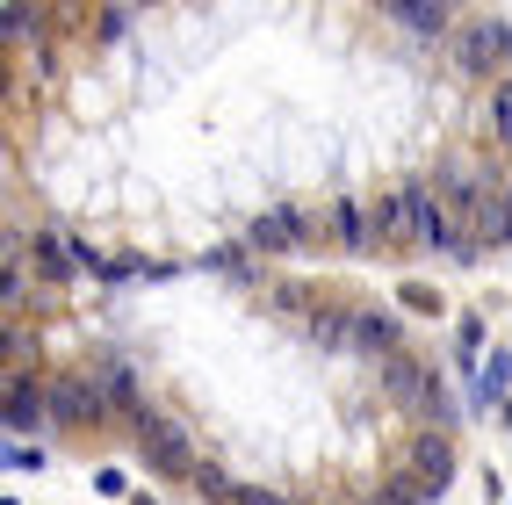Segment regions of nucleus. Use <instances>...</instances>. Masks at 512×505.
I'll return each instance as SVG.
<instances>
[{
    "instance_id": "f257e3e1",
    "label": "nucleus",
    "mask_w": 512,
    "mask_h": 505,
    "mask_svg": "<svg viewBox=\"0 0 512 505\" xmlns=\"http://www.w3.org/2000/svg\"><path fill=\"white\" fill-rule=\"evenodd\" d=\"M375 239L426 246V253H462L455 246V217H448V202H440L433 181H404L397 195H383V210H375Z\"/></svg>"
},
{
    "instance_id": "f03ea898",
    "label": "nucleus",
    "mask_w": 512,
    "mask_h": 505,
    "mask_svg": "<svg viewBox=\"0 0 512 505\" xmlns=\"http://www.w3.org/2000/svg\"><path fill=\"white\" fill-rule=\"evenodd\" d=\"M130 433H138V448H145V462L159 469V477H195V469H202L188 426H181L174 412H159V404H145V412L130 419Z\"/></svg>"
},
{
    "instance_id": "7ed1b4c3",
    "label": "nucleus",
    "mask_w": 512,
    "mask_h": 505,
    "mask_svg": "<svg viewBox=\"0 0 512 505\" xmlns=\"http://www.w3.org/2000/svg\"><path fill=\"white\" fill-rule=\"evenodd\" d=\"M51 426H109V390H101L94 376H51Z\"/></svg>"
},
{
    "instance_id": "20e7f679",
    "label": "nucleus",
    "mask_w": 512,
    "mask_h": 505,
    "mask_svg": "<svg viewBox=\"0 0 512 505\" xmlns=\"http://www.w3.org/2000/svg\"><path fill=\"white\" fill-rule=\"evenodd\" d=\"M29 267H37L44 282H73V275H101V260H94V246H80V239H65V231H37L29 239Z\"/></svg>"
},
{
    "instance_id": "39448f33",
    "label": "nucleus",
    "mask_w": 512,
    "mask_h": 505,
    "mask_svg": "<svg viewBox=\"0 0 512 505\" xmlns=\"http://www.w3.org/2000/svg\"><path fill=\"white\" fill-rule=\"evenodd\" d=\"M246 246L253 253H303V246H311V217H303V210H260L246 224Z\"/></svg>"
},
{
    "instance_id": "423d86ee",
    "label": "nucleus",
    "mask_w": 512,
    "mask_h": 505,
    "mask_svg": "<svg viewBox=\"0 0 512 505\" xmlns=\"http://www.w3.org/2000/svg\"><path fill=\"white\" fill-rule=\"evenodd\" d=\"M455 51H462V65H469V73H491L498 58H512V29H505L498 15H476V22H462Z\"/></svg>"
},
{
    "instance_id": "0eeeda50",
    "label": "nucleus",
    "mask_w": 512,
    "mask_h": 505,
    "mask_svg": "<svg viewBox=\"0 0 512 505\" xmlns=\"http://www.w3.org/2000/svg\"><path fill=\"white\" fill-rule=\"evenodd\" d=\"M412 484L426 491V505L455 484V448H448V433H419V448H412Z\"/></svg>"
},
{
    "instance_id": "6e6552de",
    "label": "nucleus",
    "mask_w": 512,
    "mask_h": 505,
    "mask_svg": "<svg viewBox=\"0 0 512 505\" xmlns=\"http://www.w3.org/2000/svg\"><path fill=\"white\" fill-rule=\"evenodd\" d=\"M44 419H51V390H44V383H29V376L8 383V433H15V441H29V433H37Z\"/></svg>"
},
{
    "instance_id": "1a4fd4ad",
    "label": "nucleus",
    "mask_w": 512,
    "mask_h": 505,
    "mask_svg": "<svg viewBox=\"0 0 512 505\" xmlns=\"http://www.w3.org/2000/svg\"><path fill=\"white\" fill-rule=\"evenodd\" d=\"M354 354H404V325L397 311H354Z\"/></svg>"
},
{
    "instance_id": "9d476101",
    "label": "nucleus",
    "mask_w": 512,
    "mask_h": 505,
    "mask_svg": "<svg viewBox=\"0 0 512 505\" xmlns=\"http://www.w3.org/2000/svg\"><path fill=\"white\" fill-rule=\"evenodd\" d=\"M390 22H397V29H412L419 44H440V37L455 29V8H440V0H397Z\"/></svg>"
},
{
    "instance_id": "9b49d317",
    "label": "nucleus",
    "mask_w": 512,
    "mask_h": 505,
    "mask_svg": "<svg viewBox=\"0 0 512 505\" xmlns=\"http://www.w3.org/2000/svg\"><path fill=\"white\" fill-rule=\"evenodd\" d=\"M332 239L347 246V253L375 246V210H361V202H332Z\"/></svg>"
},
{
    "instance_id": "f8f14e48",
    "label": "nucleus",
    "mask_w": 512,
    "mask_h": 505,
    "mask_svg": "<svg viewBox=\"0 0 512 505\" xmlns=\"http://www.w3.org/2000/svg\"><path fill=\"white\" fill-rule=\"evenodd\" d=\"M101 390H109V404L130 412V419L145 412V390H138V368H130V361H101Z\"/></svg>"
},
{
    "instance_id": "ddd939ff",
    "label": "nucleus",
    "mask_w": 512,
    "mask_h": 505,
    "mask_svg": "<svg viewBox=\"0 0 512 505\" xmlns=\"http://www.w3.org/2000/svg\"><path fill=\"white\" fill-rule=\"evenodd\" d=\"M383 390H390V397H419V404L433 397V383H426V368H419L412 354H390V361H383Z\"/></svg>"
},
{
    "instance_id": "4468645a",
    "label": "nucleus",
    "mask_w": 512,
    "mask_h": 505,
    "mask_svg": "<svg viewBox=\"0 0 512 505\" xmlns=\"http://www.w3.org/2000/svg\"><path fill=\"white\" fill-rule=\"evenodd\" d=\"M505 383H512V354H491V361H484V383H476V412H498V404H505Z\"/></svg>"
},
{
    "instance_id": "2eb2a0df",
    "label": "nucleus",
    "mask_w": 512,
    "mask_h": 505,
    "mask_svg": "<svg viewBox=\"0 0 512 505\" xmlns=\"http://www.w3.org/2000/svg\"><path fill=\"white\" fill-rule=\"evenodd\" d=\"M188 484H195L202 498H210V505H231V491H238V484L224 477V469H217V462H202V469H195V477H188Z\"/></svg>"
},
{
    "instance_id": "dca6fc26",
    "label": "nucleus",
    "mask_w": 512,
    "mask_h": 505,
    "mask_svg": "<svg viewBox=\"0 0 512 505\" xmlns=\"http://www.w3.org/2000/svg\"><path fill=\"white\" fill-rule=\"evenodd\" d=\"M455 354H462V368H476V354H484V318H462V332H455Z\"/></svg>"
},
{
    "instance_id": "f3484780",
    "label": "nucleus",
    "mask_w": 512,
    "mask_h": 505,
    "mask_svg": "<svg viewBox=\"0 0 512 505\" xmlns=\"http://www.w3.org/2000/svg\"><path fill=\"white\" fill-rule=\"evenodd\" d=\"M210 267H217V275H238V282H253V275H260V267H253V246H246V253H238V246H224Z\"/></svg>"
},
{
    "instance_id": "a211bd4d",
    "label": "nucleus",
    "mask_w": 512,
    "mask_h": 505,
    "mask_svg": "<svg viewBox=\"0 0 512 505\" xmlns=\"http://www.w3.org/2000/svg\"><path fill=\"white\" fill-rule=\"evenodd\" d=\"M491 116H498V138H505V152H512V80L491 94Z\"/></svg>"
},
{
    "instance_id": "6ab92c4d",
    "label": "nucleus",
    "mask_w": 512,
    "mask_h": 505,
    "mask_svg": "<svg viewBox=\"0 0 512 505\" xmlns=\"http://www.w3.org/2000/svg\"><path fill=\"white\" fill-rule=\"evenodd\" d=\"M231 505H289V498H282V491H260V484H238Z\"/></svg>"
}]
</instances>
